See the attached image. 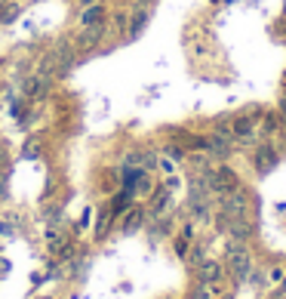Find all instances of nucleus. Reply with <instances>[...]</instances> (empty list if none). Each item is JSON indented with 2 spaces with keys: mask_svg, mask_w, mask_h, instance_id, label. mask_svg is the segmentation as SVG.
I'll return each mask as SVG.
<instances>
[{
  "mask_svg": "<svg viewBox=\"0 0 286 299\" xmlns=\"http://www.w3.org/2000/svg\"><path fill=\"white\" fill-rule=\"evenodd\" d=\"M105 19H108V12H105L102 3H89L80 9V28H102Z\"/></svg>",
  "mask_w": 286,
  "mask_h": 299,
  "instance_id": "nucleus-1",
  "label": "nucleus"
},
{
  "mask_svg": "<svg viewBox=\"0 0 286 299\" xmlns=\"http://www.w3.org/2000/svg\"><path fill=\"white\" fill-rule=\"evenodd\" d=\"M102 37H105V25H102V28H83V31L77 34L74 46H80V49H89V46L102 43Z\"/></svg>",
  "mask_w": 286,
  "mask_h": 299,
  "instance_id": "nucleus-2",
  "label": "nucleus"
},
{
  "mask_svg": "<svg viewBox=\"0 0 286 299\" xmlns=\"http://www.w3.org/2000/svg\"><path fill=\"white\" fill-rule=\"evenodd\" d=\"M19 15H22V6L15 3V0H9L6 6H0V25H12Z\"/></svg>",
  "mask_w": 286,
  "mask_h": 299,
  "instance_id": "nucleus-3",
  "label": "nucleus"
},
{
  "mask_svg": "<svg viewBox=\"0 0 286 299\" xmlns=\"http://www.w3.org/2000/svg\"><path fill=\"white\" fill-rule=\"evenodd\" d=\"M145 22H148V12H136V19H133V34H139L142 28H145Z\"/></svg>",
  "mask_w": 286,
  "mask_h": 299,
  "instance_id": "nucleus-4",
  "label": "nucleus"
},
{
  "mask_svg": "<svg viewBox=\"0 0 286 299\" xmlns=\"http://www.w3.org/2000/svg\"><path fill=\"white\" fill-rule=\"evenodd\" d=\"M37 145H40V139H37V136H31L28 142H25V154H37Z\"/></svg>",
  "mask_w": 286,
  "mask_h": 299,
  "instance_id": "nucleus-5",
  "label": "nucleus"
}]
</instances>
